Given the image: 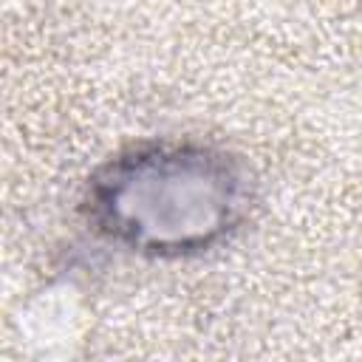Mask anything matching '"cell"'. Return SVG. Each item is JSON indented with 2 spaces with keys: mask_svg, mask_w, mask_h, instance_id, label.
<instances>
[{
  "mask_svg": "<svg viewBox=\"0 0 362 362\" xmlns=\"http://www.w3.org/2000/svg\"><path fill=\"white\" fill-rule=\"evenodd\" d=\"M252 204L238 158L195 141H147L110 158L85 209L110 243L147 257H192L226 240Z\"/></svg>",
  "mask_w": 362,
  "mask_h": 362,
  "instance_id": "1",
  "label": "cell"
}]
</instances>
